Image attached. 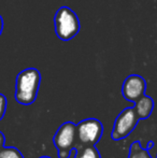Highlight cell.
I'll return each instance as SVG.
<instances>
[{
    "instance_id": "cell-1",
    "label": "cell",
    "mask_w": 157,
    "mask_h": 158,
    "mask_svg": "<svg viewBox=\"0 0 157 158\" xmlns=\"http://www.w3.org/2000/svg\"><path fill=\"white\" fill-rule=\"evenodd\" d=\"M41 74L36 68H27L17 74L15 81V100L24 106L34 103L39 92Z\"/></svg>"
},
{
    "instance_id": "cell-2",
    "label": "cell",
    "mask_w": 157,
    "mask_h": 158,
    "mask_svg": "<svg viewBox=\"0 0 157 158\" xmlns=\"http://www.w3.org/2000/svg\"><path fill=\"white\" fill-rule=\"evenodd\" d=\"M54 27L56 35L63 41L73 39L80 31V21L73 10L68 6H60L55 13Z\"/></svg>"
},
{
    "instance_id": "cell-3",
    "label": "cell",
    "mask_w": 157,
    "mask_h": 158,
    "mask_svg": "<svg viewBox=\"0 0 157 158\" xmlns=\"http://www.w3.org/2000/svg\"><path fill=\"white\" fill-rule=\"evenodd\" d=\"M139 121L140 119H139L134 106L124 109L118 115L115 122H114V126L111 132L112 139L118 141V140L128 137L136 128Z\"/></svg>"
},
{
    "instance_id": "cell-4",
    "label": "cell",
    "mask_w": 157,
    "mask_h": 158,
    "mask_svg": "<svg viewBox=\"0 0 157 158\" xmlns=\"http://www.w3.org/2000/svg\"><path fill=\"white\" fill-rule=\"evenodd\" d=\"M76 137V125L71 122H66L58 128L53 138L54 145L58 151L59 158H68L70 150L73 148Z\"/></svg>"
},
{
    "instance_id": "cell-5",
    "label": "cell",
    "mask_w": 157,
    "mask_h": 158,
    "mask_svg": "<svg viewBox=\"0 0 157 158\" xmlns=\"http://www.w3.org/2000/svg\"><path fill=\"white\" fill-rule=\"evenodd\" d=\"M102 132V124L96 118L83 119L76 125V137L84 145H95L98 143Z\"/></svg>"
},
{
    "instance_id": "cell-6",
    "label": "cell",
    "mask_w": 157,
    "mask_h": 158,
    "mask_svg": "<svg viewBox=\"0 0 157 158\" xmlns=\"http://www.w3.org/2000/svg\"><path fill=\"white\" fill-rule=\"evenodd\" d=\"M147 82L141 75L130 74L125 79L122 86V95L127 101L136 103L145 95Z\"/></svg>"
},
{
    "instance_id": "cell-7",
    "label": "cell",
    "mask_w": 157,
    "mask_h": 158,
    "mask_svg": "<svg viewBox=\"0 0 157 158\" xmlns=\"http://www.w3.org/2000/svg\"><path fill=\"white\" fill-rule=\"evenodd\" d=\"M134 108L139 119H145L150 117V115L153 112L154 101L150 96L144 95L134 103Z\"/></svg>"
},
{
    "instance_id": "cell-8",
    "label": "cell",
    "mask_w": 157,
    "mask_h": 158,
    "mask_svg": "<svg viewBox=\"0 0 157 158\" xmlns=\"http://www.w3.org/2000/svg\"><path fill=\"white\" fill-rule=\"evenodd\" d=\"M128 158H151V156H149V153L147 150H143L142 148H140L139 142H134L130 148V154Z\"/></svg>"
},
{
    "instance_id": "cell-9",
    "label": "cell",
    "mask_w": 157,
    "mask_h": 158,
    "mask_svg": "<svg viewBox=\"0 0 157 158\" xmlns=\"http://www.w3.org/2000/svg\"><path fill=\"white\" fill-rule=\"evenodd\" d=\"M0 158H24L17 148H2L0 150Z\"/></svg>"
},
{
    "instance_id": "cell-10",
    "label": "cell",
    "mask_w": 157,
    "mask_h": 158,
    "mask_svg": "<svg viewBox=\"0 0 157 158\" xmlns=\"http://www.w3.org/2000/svg\"><path fill=\"white\" fill-rule=\"evenodd\" d=\"M76 158H100V156L94 145H88L82 151V153L78 152Z\"/></svg>"
},
{
    "instance_id": "cell-11",
    "label": "cell",
    "mask_w": 157,
    "mask_h": 158,
    "mask_svg": "<svg viewBox=\"0 0 157 158\" xmlns=\"http://www.w3.org/2000/svg\"><path fill=\"white\" fill-rule=\"evenodd\" d=\"M6 99L2 94H0V121L3 117L4 113H6Z\"/></svg>"
},
{
    "instance_id": "cell-12",
    "label": "cell",
    "mask_w": 157,
    "mask_h": 158,
    "mask_svg": "<svg viewBox=\"0 0 157 158\" xmlns=\"http://www.w3.org/2000/svg\"><path fill=\"white\" fill-rule=\"evenodd\" d=\"M3 144H4V137L2 135V132L0 131V150L3 148Z\"/></svg>"
},
{
    "instance_id": "cell-13",
    "label": "cell",
    "mask_w": 157,
    "mask_h": 158,
    "mask_svg": "<svg viewBox=\"0 0 157 158\" xmlns=\"http://www.w3.org/2000/svg\"><path fill=\"white\" fill-rule=\"evenodd\" d=\"M2 30H3V19H2V16L0 15V35L2 33Z\"/></svg>"
},
{
    "instance_id": "cell-14",
    "label": "cell",
    "mask_w": 157,
    "mask_h": 158,
    "mask_svg": "<svg viewBox=\"0 0 157 158\" xmlns=\"http://www.w3.org/2000/svg\"><path fill=\"white\" fill-rule=\"evenodd\" d=\"M41 158H50V157H46V156H44V157H41Z\"/></svg>"
}]
</instances>
